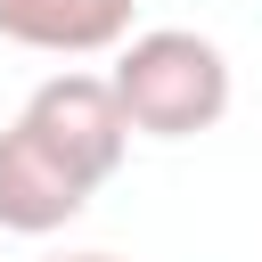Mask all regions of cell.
I'll return each mask as SVG.
<instances>
[{
  "label": "cell",
  "mask_w": 262,
  "mask_h": 262,
  "mask_svg": "<svg viewBox=\"0 0 262 262\" xmlns=\"http://www.w3.org/2000/svg\"><path fill=\"white\" fill-rule=\"evenodd\" d=\"M90 196H98V188H90L25 115L0 131V229H8V237H49V229H66Z\"/></svg>",
  "instance_id": "cell-3"
},
{
  "label": "cell",
  "mask_w": 262,
  "mask_h": 262,
  "mask_svg": "<svg viewBox=\"0 0 262 262\" xmlns=\"http://www.w3.org/2000/svg\"><path fill=\"white\" fill-rule=\"evenodd\" d=\"M139 0H0V41L49 49V57H98L131 41Z\"/></svg>",
  "instance_id": "cell-4"
},
{
  "label": "cell",
  "mask_w": 262,
  "mask_h": 262,
  "mask_svg": "<svg viewBox=\"0 0 262 262\" xmlns=\"http://www.w3.org/2000/svg\"><path fill=\"white\" fill-rule=\"evenodd\" d=\"M41 262H123V254H41Z\"/></svg>",
  "instance_id": "cell-5"
},
{
  "label": "cell",
  "mask_w": 262,
  "mask_h": 262,
  "mask_svg": "<svg viewBox=\"0 0 262 262\" xmlns=\"http://www.w3.org/2000/svg\"><path fill=\"white\" fill-rule=\"evenodd\" d=\"M106 82H115V98H123V115H131L139 139H196V131H213L229 115V90H237L221 41H205L188 25L131 33L115 49Z\"/></svg>",
  "instance_id": "cell-1"
},
{
  "label": "cell",
  "mask_w": 262,
  "mask_h": 262,
  "mask_svg": "<svg viewBox=\"0 0 262 262\" xmlns=\"http://www.w3.org/2000/svg\"><path fill=\"white\" fill-rule=\"evenodd\" d=\"M25 123H33L90 188H106V180L123 172V156H131V115H123V98H115L106 74H49V82L25 98Z\"/></svg>",
  "instance_id": "cell-2"
}]
</instances>
